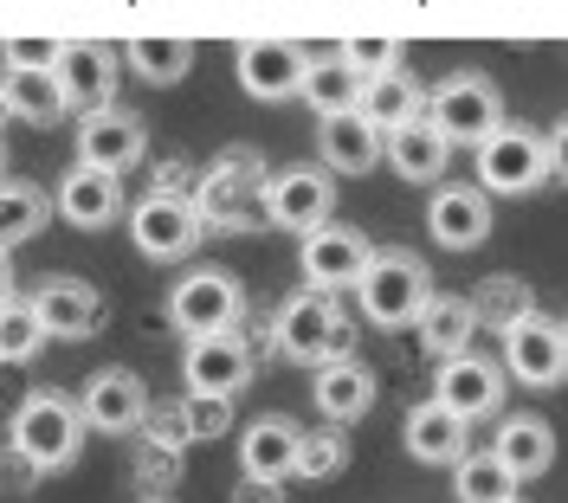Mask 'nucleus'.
Listing matches in <instances>:
<instances>
[{
  "label": "nucleus",
  "mask_w": 568,
  "mask_h": 503,
  "mask_svg": "<svg viewBox=\"0 0 568 503\" xmlns=\"http://www.w3.org/2000/svg\"><path fill=\"white\" fill-rule=\"evenodd\" d=\"M272 336H278V356L304 361V368H329V361L355 356V324L343 317V304H336L329 290H297V297H284Z\"/></svg>",
  "instance_id": "1"
},
{
  "label": "nucleus",
  "mask_w": 568,
  "mask_h": 503,
  "mask_svg": "<svg viewBox=\"0 0 568 503\" xmlns=\"http://www.w3.org/2000/svg\"><path fill=\"white\" fill-rule=\"evenodd\" d=\"M7 445L27 459V465L45 478V471H71L78 452H84V420H78V400L65 394H27L13 407V427H7Z\"/></svg>",
  "instance_id": "2"
},
{
  "label": "nucleus",
  "mask_w": 568,
  "mask_h": 503,
  "mask_svg": "<svg viewBox=\"0 0 568 503\" xmlns=\"http://www.w3.org/2000/svg\"><path fill=\"white\" fill-rule=\"evenodd\" d=\"M556 175V143L530 130V123H497L491 136L478 143V194L491 201H517V194H536L542 181Z\"/></svg>",
  "instance_id": "3"
},
{
  "label": "nucleus",
  "mask_w": 568,
  "mask_h": 503,
  "mask_svg": "<svg viewBox=\"0 0 568 503\" xmlns=\"http://www.w3.org/2000/svg\"><path fill=\"white\" fill-rule=\"evenodd\" d=\"M426 285L433 278H426V265L414 252H368V265L355 278V304H362V317L375 329H407L426 310V297H433Z\"/></svg>",
  "instance_id": "4"
},
{
  "label": "nucleus",
  "mask_w": 568,
  "mask_h": 503,
  "mask_svg": "<svg viewBox=\"0 0 568 503\" xmlns=\"http://www.w3.org/2000/svg\"><path fill=\"white\" fill-rule=\"evenodd\" d=\"M258 187H265V162L252 148H226V155H213L201 194H187V201H194V219L201 226L246 233L252 219H258Z\"/></svg>",
  "instance_id": "5"
},
{
  "label": "nucleus",
  "mask_w": 568,
  "mask_h": 503,
  "mask_svg": "<svg viewBox=\"0 0 568 503\" xmlns=\"http://www.w3.org/2000/svg\"><path fill=\"white\" fill-rule=\"evenodd\" d=\"M420 116L446 136V148H459V143L478 148L497 123H504V97H497V84L485 72H453L433 91V104H426Z\"/></svg>",
  "instance_id": "6"
},
{
  "label": "nucleus",
  "mask_w": 568,
  "mask_h": 503,
  "mask_svg": "<svg viewBox=\"0 0 568 503\" xmlns=\"http://www.w3.org/2000/svg\"><path fill=\"white\" fill-rule=\"evenodd\" d=\"M142 155H149V123H142L136 110L98 104V110H84V116H78V168L123 181Z\"/></svg>",
  "instance_id": "7"
},
{
  "label": "nucleus",
  "mask_w": 568,
  "mask_h": 503,
  "mask_svg": "<svg viewBox=\"0 0 568 503\" xmlns=\"http://www.w3.org/2000/svg\"><path fill=\"white\" fill-rule=\"evenodd\" d=\"M246 317V285L233 271H187L169 290V324L194 342V336H226Z\"/></svg>",
  "instance_id": "8"
},
{
  "label": "nucleus",
  "mask_w": 568,
  "mask_h": 503,
  "mask_svg": "<svg viewBox=\"0 0 568 503\" xmlns=\"http://www.w3.org/2000/svg\"><path fill=\"white\" fill-rule=\"evenodd\" d=\"M130 239H136L142 258L169 265V258H187L201 246V219H194V201L187 194H169V187H149L136 207H130Z\"/></svg>",
  "instance_id": "9"
},
{
  "label": "nucleus",
  "mask_w": 568,
  "mask_h": 503,
  "mask_svg": "<svg viewBox=\"0 0 568 503\" xmlns=\"http://www.w3.org/2000/svg\"><path fill=\"white\" fill-rule=\"evenodd\" d=\"M252 368H258L252 342L240 336V329H226V336H194V342H187L181 381H187L194 400H233L252 381Z\"/></svg>",
  "instance_id": "10"
},
{
  "label": "nucleus",
  "mask_w": 568,
  "mask_h": 503,
  "mask_svg": "<svg viewBox=\"0 0 568 503\" xmlns=\"http://www.w3.org/2000/svg\"><path fill=\"white\" fill-rule=\"evenodd\" d=\"M433 407H446L459 427H478V420H491L497 407H504V368L485 361L478 349H465V356L439 361V374H433Z\"/></svg>",
  "instance_id": "11"
},
{
  "label": "nucleus",
  "mask_w": 568,
  "mask_h": 503,
  "mask_svg": "<svg viewBox=\"0 0 568 503\" xmlns=\"http://www.w3.org/2000/svg\"><path fill=\"white\" fill-rule=\"evenodd\" d=\"M504 374L510 381H524V388H556L568 374V336L556 317H517V324L504 329Z\"/></svg>",
  "instance_id": "12"
},
{
  "label": "nucleus",
  "mask_w": 568,
  "mask_h": 503,
  "mask_svg": "<svg viewBox=\"0 0 568 503\" xmlns=\"http://www.w3.org/2000/svg\"><path fill=\"white\" fill-rule=\"evenodd\" d=\"M258 214L284 226V233H317L323 219L336 214V181L323 168H284V175H265L258 187Z\"/></svg>",
  "instance_id": "13"
},
{
  "label": "nucleus",
  "mask_w": 568,
  "mask_h": 503,
  "mask_svg": "<svg viewBox=\"0 0 568 503\" xmlns=\"http://www.w3.org/2000/svg\"><path fill=\"white\" fill-rule=\"evenodd\" d=\"M368 252H375V246H368L355 226H343V219H323L317 233H304V252H297V265H304V285L336 297L343 285H355V278H362Z\"/></svg>",
  "instance_id": "14"
},
{
  "label": "nucleus",
  "mask_w": 568,
  "mask_h": 503,
  "mask_svg": "<svg viewBox=\"0 0 568 503\" xmlns=\"http://www.w3.org/2000/svg\"><path fill=\"white\" fill-rule=\"evenodd\" d=\"M78 420L91 432H136L149 420V388H142V374L130 368H98L91 381H84V400H78Z\"/></svg>",
  "instance_id": "15"
},
{
  "label": "nucleus",
  "mask_w": 568,
  "mask_h": 503,
  "mask_svg": "<svg viewBox=\"0 0 568 503\" xmlns=\"http://www.w3.org/2000/svg\"><path fill=\"white\" fill-rule=\"evenodd\" d=\"M304 72H311V52L291 45V39H246L240 45V84H246V97H258V104L297 97Z\"/></svg>",
  "instance_id": "16"
},
{
  "label": "nucleus",
  "mask_w": 568,
  "mask_h": 503,
  "mask_svg": "<svg viewBox=\"0 0 568 503\" xmlns=\"http://www.w3.org/2000/svg\"><path fill=\"white\" fill-rule=\"evenodd\" d=\"M27 310L39 317L45 342H52V336L84 342L91 329L104 324V297H98V285H84V278H45V285L27 297Z\"/></svg>",
  "instance_id": "17"
},
{
  "label": "nucleus",
  "mask_w": 568,
  "mask_h": 503,
  "mask_svg": "<svg viewBox=\"0 0 568 503\" xmlns=\"http://www.w3.org/2000/svg\"><path fill=\"white\" fill-rule=\"evenodd\" d=\"M52 78H59V97L65 110H98V104H116V59L91 39H65L59 59H52Z\"/></svg>",
  "instance_id": "18"
},
{
  "label": "nucleus",
  "mask_w": 568,
  "mask_h": 503,
  "mask_svg": "<svg viewBox=\"0 0 568 503\" xmlns=\"http://www.w3.org/2000/svg\"><path fill=\"white\" fill-rule=\"evenodd\" d=\"M491 459L510 471L517 484H530V478H542V471L556 465V427L536 420V413H510V420H497Z\"/></svg>",
  "instance_id": "19"
},
{
  "label": "nucleus",
  "mask_w": 568,
  "mask_h": 503,
  "mask_svg": "<svg viewBox=\"0 0 568 503\" xmlns=\"http://www.w3.org/2000/svg\"><path fill=\"white\" fill-rule=\"evenodd\" d=\"M297 420H284V413H265V420H252L246 439H240V471H246L252 484H272L278 491L291 465H297Z\"/></svg>",
  "instance_id": "20"
},
{
  "label": "nucleus",
  "mask_w": 568,
  "mask_h": 503,
  "mask_svg": "<svg viewBox=\"0 0 568 503\" xmlns=\"http://www.w3.org/2000/svg\"><path fill=\"white\" fill-rule=\"evenodd\" d=\"M426 226L446 252H471L491 239V201L478 187H439L433 207H426Z\"/></svg>",
  "instance_id": "21"
},
{
  "label": "nucleus",
  "mask_w": 568,
  "mask_h": 503,
  "mask_svg": "<svg viewBox=\"0 0 568 503\" xmlns=\"http://www.w3.org/2000/svg\"><path fill=\"white\" fill-rule=\"evenodd\" d=\"M317 413L329 420V427H355L368 407H375V368H362L355 356H343V361H329V368H317Z\"/></svg>",
  "instance_id": "22"
},
{
  "label": "nucleus",
  "mask_w": 568,
  "mask_h": 503,
  "mask_svg": "<svg viewBox=\"0 0 568 503\" xmlns=\"http://www.w3.org/2000/svg\"><path fill=\"white\" fill-rule=\"evenodd\" d=\"M465 432L446 407H433V400H414L407 407V420H400V439H407V459H420V465H459L465 452Z\"/></svg>",
  "instance_id": "23"
},
{
  "label": "nucleus",
  "mask_w": 568,
  "mask_h": 503,
  "mask_svg": "<svg viewBox=\"0 0 568 503\" xmlns=\"http://www.w3.org/2000/svg\"><path fill=\"white\" fill-rule=\"evenodd\" d=\"M382 155L394 162V175H400V181H420V187H426V181H446V162H453L446 136H439L426 116L388 130V136H382Z\"/></svg>",
  "instance_id": "24"
},
{
  "label": "nucleus",
  "mask_w": 568,
  "mask_h": 503,
  "mask_svg": "<svg viewBox=\"0 0 568 503\" xmlns=\"http://www.w3.org/2000/svg\"><path fill=\"white\" fill-rule=\"evenodd\" d=\"M52 207H59L71 226L98 233V226H110V219L123 214V181L91 175V168H71V175L59 181V194H52Z\"/></svg>",
  "instance_id": "25"
},
{
  "label": "nucleus",
  "mask_w": 568,
  "mask_h": 503,
  "mask_svg": "<svg viewBox=\"0 0 568 503\" xmlns=\"http://www.w3.org/2000/svg\"><path fill=\"white\" fill-rule=\"evenodd\" d=\"M426 110V97H420V84L407 72H388V78H368L362 91H355V116L375 130V136H388V130H400V123H414Z\"/></svg>",
  "instance_id": "26"
},
{
  "label": "nucleus",
  "mask_w": 568,
  "mask_h": 503,
  "mask_svg": "<svg viewBox=\"0 0 568 503\" xmlns=\"http://www.w3.org/2000/svg\"><path fill=\"white\" fill-rule=\"evenodd\" d=\"M0 104H7V116H27V123H59L65 116L52 65H7L0 72Z\"/></svg>",
  "instance_id": "27"
},
{
  "label": "nucleus",
  "mask_w": 568,
  "mask_h": 503,
  "mask_svg": "<svg viewBox=\"0 0 568 503\" xmlns=\"http://www.w3.org/2000/svg\"><path fill=\"white\" fill-rule=\"evenodd\" d=\"M323 168H336V175H368L375 162H382V136L355 116V110H343V116H323Z\"/></svg>",
  "instance_id": "28"
},
{
  "label": "nucleus",
  "mask_w": 568,
  "mask_h": 503,
  "mask_svg": "<svg viewBox=\"0 0 568 503\" xmlns=\"http://www.w3.org/2000/svg\"><path fill=\"white\" fill-rule=\"evenodd\" d=\"M407 329H420V349L433 361H453L471 349V329L478 324H471V304L465 297H426V310Z\"/></svg>",
  "instance_id": "29"
},
{
  "label": "nucleus",
  "mask_w": 568,
  "mask_h": 503,
  "mask_svg": "<svg viewBox=\"0 0 568 503\" xmlns=\"http://www.w3.org/2000/svg\"><path fill=\"white\" fill-rule=\"evenodd\" d=\"M45 214H52V201L39 194L33 181H0V258L13 246H27L45 226Z\"/></svg>",
  "instance_id": "30"
},
{
  "label": "nucleus",
  "mask_w": 568,
  "mask_h": 503,
  "mask_svg": "<svg viewBox=\"0 0 568 503\" xmlns=\"http://www.w3.org/2000/svg\"><path fill=\"white\" fill-rule=\"evenodd\" d=\"M130 72L142 78V84H181V78L194 72V39H155V33H142L130 39Z\"/></svg>",
  "instance_id": "31"
},
{
  "label": "nucleus",
  "mask_w": 568,
  "mask_h": 503,
  "mask_svg": "<svg viewBox=\"0 0 568 503\" xmlns=\"http://www.w3.org/2000/svg\"><path fill=\"white\" fill-rule=\"evenodd\" d=\"M465 304H471V324L497 329V336H504V329L517 324V317H530V310H536L530 285H524V278H510V271L485 278V285H478V297H465Z\"/></svg>",
  "instance_id": "32"
},
{
  "label": "nucleus",
  "mask_w": 568,
  "mask_h": 503,
  "mask_svg": "<svg viewBox=\"0 0 568 503\" xmlns=\"http://www.w3.org/2000/svg\"><path fill=\"white\" fill-rule=\"evenodd\" d=\"M517 478L497 465L491 452H465L459 465H453V497L459 503H517Z\"/></svg>",
  "instance_id": "33"
},
{
  "label": "nucleus",
  "mask_w": 568,
  "mask_h": 503,
  "mask_svg": "<svg viewBox=\"0 0 568 503\" xmlns=\"http://www.w3.org/2000/svg\"><path fill=\"white\" fill-rule=\"evenodd\" d=\"M355 72H343V59H311V72H304V84H297V97L323 116H343V110H355Z\"/></svg>",
  "instance_id": "34"
},
{
  "label": "nucleus",
  "mask_w": 568,
  "mask_h": 503,
  "mask_svg": "<svg viewBox=\"0 0 568 503\" xmlns=\"http://www.w3.org/2000/svg\"><path fill=\"white\" fill-rule=\"evenodd\" d=\"M343 72H355V84H368V78H388V72H407V45L388 33H362V39H343Z\"/></svg>",
  "instance_id": "35"
},
{
  "label": "nucleus",
  "mask_w": 568,
  "mask_h": 503,
  "mask_svg": "<svg viewBox=\"0 0 568 503\" xmlns=\"http://www.w3.org/2000/svg\"><path fill=\"white\" fill-rule=\"evenodd\" d=\"M343 465H349V439H343V427L297 432V465H291V478H336Z\"/></svg>",
  "instance_id": "36"
},
{
  "label": "nucleus",
  "mask_w": 568,
  "mask_h": 503,
  "mask_svg": "<svg viewBox=\"0 0 568 503\" xmlns=\"http://www.w3.org/2000/svg\"><path fill=\"white\" fill-rule=\"evenodd\" d=\"M45 349V329L27 310V297H7L0 304V361H33Z\"/></svg>",
  "instance_id": "37"
},
{
  "label": "nucleus",
  "mask_w": 568,
  "mask_h": 503,
  "mask_svg": "<svg viewBox=\"0 0 568 503\" xmlns=\"http://www.w3.org/2000/svg\"><path fill=\"white\" fill-rule=\"evenodd\" d=\"M226 413H233V400H194L187 394V432H201V439L226 427Z\"/></svg>",
  "instance_id": "38"
},
{
  "label": "nucleus",
  "mask_w": 568,
  "mask_h": 503,
  "mask_svg": "<svg viewBox=\"0 0 568 503\" xmlns=\"http://www.w3.org/2000/svg\"><path fill=\"white\" fill-rule=\"evenodd\" d=\"M33 478H39V471L27 465V459H20L13 445L0 452V491H7V497H20V491H33Z\"/></svg>",
  "instance_id": "39"
},
{
  "label": "nucleus",
  "mask_w": 568,
  "mask_h": 503,
  "mask_svg": "<svg viewBox=\"0 0 568 503\" xmlns=\"http://www.w3.org/2000/svg\"><path fill=\"white\" fill-rule=\"evenodd\" d=\"M52 59H59L52 39H20V45H7V65H52Z\"/></svg>",
  "instance_id": "40"
},
{
  "label": "nucleus",
  "mask_w": 568,
  "mask_h": 503,
  "mask_svg": "<svg viewBox=\"0 0 568 503\" xmlns=\"http://www.w3.org/2000/svg\"><path fill=\"white\" fill-rule=\"evenodd\" d=\"M7 297H13V265L0 258V304H7Z\"/></svg>",
  "instance_id": "41"
},
{
  "label": "nucleus",
  "mask_w": 568,
  "mask_h": 503,
  "mask_svg": "<svg viewBox=\"0 0 568 503\" xmlns=\"http://www.w3.org/2000/svg\"><path fill=\"white\" fill-rule=\"evenodd\" d=\"M7 123H13V116H7V104H0V130H7Z\"/></svg>",
  "instance_id": "42"
},
{
  "label": "nucleus",
  "mask_w": 568,
  "mask_h": 503,
  "mask_svg": "<svg viewBox=\"0 0 568 503\" xmlns=\"http://www.w3.org/2000/svg\"><path fill=\"white\" fill-rule=\"evenodd\" d=\"M0 181H7V148H0Z\"/></svg>",
  "instance_id": "43"
},
{
  "label": "nucleus",
  "mask_w": 568,
  "mask_h": 503,
  "mask_svg": "<svg viewBox=\"0 0 568 503\" xmlns=\"http://www.w3.org/2000/svg\"><path fill=\"white\" fill-rule=\"evenodd\" d=\"M142 503H169V497H142Z\"/></svg>",
  "instance_id": "44"
}]
</instances>
